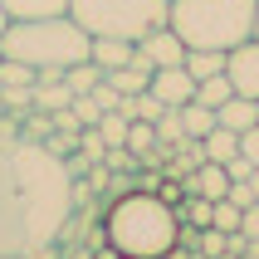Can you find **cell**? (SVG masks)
I'll list each match as a JSON object with an SVG mask.
<instances>
[{
  "label": "cell",
  "mask_w": 259,
  "mask_h": 259,
  "mask_svg": "<svg viewBox=\"0 0 259 259\" xmlns=\"http://www.w3.org/2000/svg\"><path fill=\"white\" fill-rule=\"evenodd\" d=\"M157 142H161V147H186V142H191L186 127H181V113H176V108H166V113L157 117Z\"/></svg>",
  "instance_id": "obj_22"
},
{
  "label": "cell",
  "mask_w": 259,
  "mask_h": 259,
  "mask_svg": "<svg viewBox=\"0 0 259 259\" xmlns=\"http://www.w3.org/2000/svg\"><path fill=\"white\" fill-rule=\"evenodd\" d=\"M73 215V181L54 152L29 137L0 142V259H34Z\"/></svg>",
  "instance_id": "obj_1"
},
{
  "label": "cell",
  "mask_w": 259,
  "mask_h": 259,
  "mask_svg": "<svg viewBox=\"0 0 259 259\" xmlns=\"http://www.w3.org/2000/svg\"><path fill=\"white\" fill-rule=\"evenodd\" d=\"M122 259H132V254H122Z\"/></svg>",
  "instance_id": "obj_34"
},
{
  "label": "cell",
  "mask_w": 259,
  "mask_h": 259,
  "mask_svg": "<svg viewBox=\"0 0 259 259\" xmlns=\"http://www.w3.org/2000/svg\"><path fill=\"white\" fill-rule=\"evenodd\" d=\"M225 78L240 98H259V39H245L225 49Z\"/></svg>",
  "instance_id": "obj_6"
},
{
  "label": "cell",
  "mask_w": 259,
  "mask_h": 259,
  "mask_svg": "<svg viewBox=\"0 0 259 259\" xmlns=\"http://www.w3.org/2000/svg\"><path fill=\"white\" fill-rule=\"evenodd\" d=\"M108 83L122 93V98H132V93H147V83H152V69H142L137 59H127L122 69H113V73H103Z\"/></svg>",
  "instance_id": "obj_15"
},
{
  "label": "cell",
  "mask_w": 259,
  "mask_h": 259,
  "mask_svg": "<svg viewBox=\"0 0 259 259\" xmlns=\"http://www.w3.org/2000/svg\"><path fill=\"white\" fill-rule=\"evenodd\" d=\"M171 0H69V15L88 34H117V39H142L147 29L166 25Z\"/></svg>",
  "instance_id": "obj_5"
},
{
  "label": "cell",
  "mask_w": 259,
  "mask_h": 259,
  "mask_svg": "<svg viewBox=\"0 0 259 259\" xmlns=\"http://www.w3.org/2000/svg\"><path fill=\"white\" fill-rule=\"evenodd\" d=\"M122 113H127V117H137V122H157L166 108H161L152 93H132V98H122Z\"/></svg>",
  "instance_id": "obj_23"
},
{
  "label": "cell",
  "mask_w": 259,
  "mask_h": 259,
  "mask_svg": "<svg viewBox=\"0 0 259 259\" xmlns=\"http://www.w3.org/2000/svg\"><path fill=\"white\" fill-rule=\"evenodd\" d=\"M240 235H245L249 245H259V201H249L245 210H240Z\"/></svg>",
  "instance_id": "obj_29"
},
{
  "label": "cell",
  "mask_w": 259,
  "mask_h": 259,
  "mask_svg": "<svg viewBox=\"0 0 259 259\" xmlns=\"http://www.w3.org/2000/svg\"><path fill=\"white\" fill-rule=\"evenodd\" d=\"M210 205H215V201H205V196H191L186 205H176V215L191 220L196 230H205V225H210Z\"/></svg>",
  "instance_id": "obj_26"
},
{
  "label": "cell",
  "mask_w": 259,
  "mask_h": 259,
  "mask_svg": "<svg viewBox=\"0 0 259 259\" xmlns=\"http://www.w3.org/2000/svg\"><path fill=\"white\" fill-rule=\"evenodd\" d=\"M176 113H181V127H186V137H191V142H201L205 132L215 127V108H205V103H196V98H191V103H181Z\"/></svg>",
  "instance_id": "obj_16"
},
{
  "label": "cell",
  "mask_w": 259,
  "mask_h": 259,
  "mask_svg": "<svg viewBox=\"0 0 259 259\" xmlns=\"http://www.w3.org/2000/svg\"><path fill=\"white\" fill-rule=\"evenodd\" d=\"M225 240H230L225 230L205 225V230H201V254H205V259H225Z\"/></svg>",
  "instance_id": "obj_28"
},
{
  "label": "cell",
  "mask_w": 259,
  "mask_h": 259,
  "mask_svg": "<svg viewBox=\"0 0 259 259\" xmlns=\"http://www.w3.org/2000/svg\"><path fill=\"white\" fill-rule=\"evenodd\" d=\"M0 59H5V54H0Z\"/></svg>",
  "instance_id": "obj_35"
},
{
  "label": "cell",
  "mask_w": 259,
  "mask_h": 259,
  "mask_svg": "<svg viewBox=\"0 0 259 259\" xmlns=\"http://www.w3.org/2000/svg\"><path fill=\"white\" fill-rule=\"evenodd\" d=\"M240 157H245L249 166H259V122L240 132Z\"/></svg>",
  "instance_id": "obj_30"
},
{
  "label": "cell",
  "mask_w": 259,
  "mask_h": 259,
  "mask_svg": "<svg viewBox=\"0 0 259 259\" xmlns=\"http://www.w3.org/2000/svg\"><path fill=\"white\" fill-rule=\"evenodd\" d=\"M215 122H220V127H230V132L254 127V122H259V98H240V93L225 98V103L215 108Z\"/></svg>",
  "instance_id": "obj_11"
},
{
  "label": "cell",
  "mask_w": 259,
  "mask_h": 259,
  "mask_svg": "<svg viewBox=\"0 0 259 259\" xmlns=\"http://www.w3.org/2000/svg\"><path fill=\"white\" fill-rule=\"evenodd\" d=\"M201 157L205 161H220V166L235 161V157H240V132H230V127H220V122H215V127L201 137Z\"/></svg>",
  "instance_id": "obj_12"
},
{
  "label": "cell",
  "mask_w": 259,
  "mask_h": 259,
  "mask_svg": "<svg viewBox=\"0 0 259 259\" xmlns=\"http://www.w3.org/2000/svg\"><path fill=\"white\" fill-rule=\"evenodd\" d=\"M127 122H132V117L122 113V108H108L93 127H98V137H103L108 147H127Z\"/></svg>",
  "instance_id": "obj_18"
},
{
  "label": "cell",
  "mask_w": 259,
  "mask_h": 259,
  "mask_svg": "<svg viewBox=\"0 0 259 259\" xmlns=\"http://www.w3.org/2000/svg\"><path fill=\"white\" fill-rule=\"evenodd\" d=\"M137 54L147 59V69H171V64L186 59V39L171 25H157V29H147L142 39H137Z\"/></svg>",
  "instance_id": "obj_7"
},
{
  "label": "cell",
  "mask_w": 259,
  "mask_h": 259,
  "mask_svg": "<svg viewBox=\"0 0 259 259\" xmlns=\"http://www.w3.org/2000/svg\"><path fill=\"white\" fill-rule=\"evenodd\" d=\"M73 117H78V127H93V122H98L103 117V108H98V98H93V93H73Z\"/></svg>",
  "instance_id": "obj_27"
},
{
  "label": "cell",
  "mask_w": 259,
  "mask_h": 259,
  "mask_svg": "<svg viewBox=\"0 0 259 259\" xmlns=\"http://www.w3.org/2000/svg\"><path fill=\"white\" fill-rule=\"evenodd\" d=\"M127 152L132 157H152L157 152V122H127Z\"/></svg>",
  "instance_id": "obj_20"
},
{
  "label": "cell",
  "mask_w": 259,
  "mask_h": 259,
  "mask_svg": "<svg viewBox=\"0 0 259 259\" xmlns=\"http://www.w3.org/2000/svg\"><path fill=\"white\" fill-rule=\"evenodd\" d=\"M5 25H10V20H5V10H0V34H5Z\"/></svg>",
  "instance_id": "obj_32"
},
{
  "label": "cell",
  "mask_w": 259,
  "mask_h": 259,
  "mask_svg": "<svg viewBox=\"0 0 259 259\" xmlns=\"http://www.w3.org/2000/svg\"><path fill=\"white\" fill-rule=\"evenodd\" d=\"M254 39H259V10H254Z\"/></svg>",
  "instance_id": "obj_33"
},
{
  "label": "cell",
  "mask_w": 259,
  "mask_h": 259,
  "mask_svg": "<svg viewBox=\"0 0 259 259\" xmlns=\"http://www.w3.org/2000/svg\"><path fill=\"white\" fill-rule=\"evenodd\" d=\"M225 98H235V88H230V78H225V73H210V78H201V83H196V103H205V108H220Z\"/></svg>",
  "instance_id": "obj_21"
},
{
  "label": "cell",
  "mask_w": 259,
  "mask_h": 259,
  "mask_svg": "<svg viewBox=\"0 0 259 259\" xmlns=\"http://www.w3.org/2000/svg\"><path fill=\"white\" fill-rule=\"evenodd\" d=\"M34 78H39V73L29 69V64H20V59H0V83H15V88H34Z\"/></svg>",
  "instance_id": "obj_24"
},
{
  "label": "cell",
  "mask_w": 259,
  "mask_h": 259,
  "mask_svg": "<svg viewBox=\"0 0 259 259\" xmlns=\"http://www.w3.org/2000/svg\"><path fill=\"white\" fill-rule=\"evenodd\" d=\"M132 49H137V44H132V39H117V34H88V59H93L103 73L122 69V64L132 59Z\"/></svg>",
  "instance_id": "obj_10"
},
{
  "label": "cell",
  "mask_w": 259,
  "mask_h": 259,
  "mask_svg": "<svg viewBox=\"0 0 259 259\" xmlns=\"http://www.w3.org/2000/svg\"><path fill=\"white\" fill-rule=\"evenodd\" d=\"M5 20H49V15H69V0H0Z\"/></svg>",
  "instance_id": "obj_13"
},
{
  "label": "cell",
  "mask_w": 259,
  "mask_h": 259,
  "mask_svg": "<svg viewBox=\"0 0 259 259\" xmlns=\"http://www.w3.org/2000/svg\"><path fill=\"white\" fill-rule=\"evenodd\" d=\"M0 54L20 59L39 78H59V73L88 59V29L73 15H49V20H10L0 34Z\"/></svg>",
  "instance_id": "obj_3"
},
{
  "label": "cell",
  "mask_w": 259,
  "mask_h": 259,
  "mask_svg": "<svg viewBox=\"0 0 259 259\" xmlns=\"http://www.w3.org/2000/svg\"><path fill=\"white\" fill-rule=\"evenodd\" d=\"M186 73L201 83V78H210V73H225V49H186Z\"/></svg>",
  "instance_id": "obj_17"
},
{
  "label": "cell",
  "mask_w": 259,
  "mask_h": 259,
  "mask_svg": "<svg viewBox=\"0 0 259 259\" xmlns=\"http://www.w3.org/2000/svg\"><path fill=\"white\" fill-rule=\"evenodd\" d=\"M69 103H73V88L64 83V73L59 78H34V113H59Z\"/></svg>",
  "instance_id": "obj_14"
},
{
  "label": "cell",
  "mask_w": 259,
  "mask_h": 259,
  "mask_svg": "<svg viewBox=\"0 0 259 259\" xmlns=\"http://www.w3.org/2000/svg\"><path fill=\"white\" fill-rule=\"evenodd\" d=\"M181 240V215L157 191H127L103 215V245L132 259H166Z\"/></svg>",
  "instance_id": "obj_2"
},
{
  "label": "cell",
  "mask_w": 259,
  "mask_h": 259,
  "mask_svg": "<svg viewBox=\"0 0 259 259\" xmlns=\"http://www.w3.org/2000/svg\"><path fill=\"white\" fill-rule=\"evenodd\" d=\"M147 93L161 103V108H181V103L196 98V78L186 73V64H171V69H152V83Z\"/></svg>",
  "instance_id": "obj_8"
},
{
  "label": "cell",
  "mask_w": 259,
  "mask_h": 259,
  "mask_svg": "<svg viewBox=\"0 0 259 259\" xmlns=\"http://www.w3.org/2000/svg\"><path fill=\"white\" fill-rule=\"evenodd\" d=\"M64 83H69L73 93H93V88L103 83V69L93 64V59H78V64H69V69H64Z\"/></svg>",
  "instance_id": "obj_19"
},
{
  "label": "cell",
  "mask_w": 259,
  "mask_h": 259,
  "mask_svg": "<svg viewBox=\"0 0 259 259\" xmlns=\"http://www.w3.org/2000/svg\"><path fill=\"white\" fill-rule=\"evenodd\" d=\"M210 225H215V230H225V235H235V230H240V205H235L230 196H225V201H215V205H210Z\"/></svg>",
  "instance_id": "obj_25"
},
{
  "label": "cell",
  "mask_w": 259,
  "mask_h": 259,
  "mask_svg": "<svg viewBox=\"0 0 259 259\" xmlns=\"http://www.w3.org/2000/svg\"><path fill=\"white\" fill-rule=\"evenodd\" d=\"M186 196H205V201H225L230 196V171L220 161H201L186 171Z\"/></svg>",
  "instance_id": "obj_9"
},
{
  "label": "cell",
  "mask_w": 259,
  "mask_h": 259,
  "mask_svg": "<svg viewBox=\"0 0 259 259\" xmlns=\"http://www.w3.org/2000/svg\"><path fill=\"white\" fill-rule=\"evenodd\" d=\"M88 259H122V254H117V249H113V245H103V249H98V254H88Z\"/></svg>",
  "instance_id": "obj_31"
},
{
  "label": "cell",
  "mask_w": 259,
  "mask_h": 259,
  "mask_svg": "<svg viewBox=\"0 0 259 259\" xmlns=\"http://www.w3.org/2000/svg\"><path fill=\"white\" fill-rule=\"evenodd\" d=\"M259 0H171L166 25L186 39V49H235L254 39Z\"/></svg>",
  "instance_id": "obj_4"
}]
</instances>
